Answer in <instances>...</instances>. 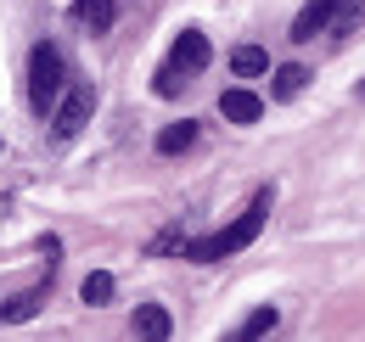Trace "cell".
I'll use <instances>...</instances> for the list:
<instances>
[{
  "mask_svg": "<svg viewBox=\"0 0 365 342\" xmlns=\"http://www.w3.org/2000/svg\"><path fill=\"white\" fill-rule=\"evenodd\" d=\"M169 68L202 73V68H208V40H202L197 28H180V40H175V51H169Z\"/></svg>",
  "mask_w": 365,
  "mask_h": 342,
  "instance_id": "cell-4",
  "label": "cell"
},
{
  "mask_svg": "<svg viewBox=\"0 0 365 342\" xmlns=\"http://www.w3.org/2000/svg\"><path fill=\"white\" fill-rule=\"evenodd\" d=\"M169 331H175V320H169L163 303H140L135 309V337H169Z\"/></svg>",
  "mask_w": 365,
  "mask_h": 342,
  "instance_id": "cell-9",
  "label": "cell"
},
{
  "mask_svg": "<svg viewBox=\"0 0 365 342\" xmlns=\"http://www.w3.org/2000/svg\"><path fill=\"white\" fill-rule=\"evenodd\" d=\"M169 247H185V236H180V230H163V236L152 242V253H169Z\"/></svg>",
  "mask_w": 365,
  "mask_h": 342,
  "instance_id": "cell-17",
  "label": "cell"
},
{
  "mask_svg": "<svg viewBox=\"0 0 365 342\" xmlns=\"http://www.w3.org/2000/svg\"><path fill=\"white\" fill-rule=\"evenodd\" d=\"M91 107H96V90L91 85H73L56 107H51V129H56V140H73L79 129H85V118H91Z\"/></svg>",
  "mask_w": 365,
  "mask_h": 342,
  "instance_id": "cell-3",
  "label": "cell"
},
{
  "mask_svg": "<svg viewBox=\"0 0 365 342\" xmlns=\"http://www.w3.org/2000/svg\"><path fill=\"white\" fill-rule=\"evenodd\" d=\"M220 113H225L230 124H259V118H264V95H253V90H225V95H220Z\"/></svg>",
  "mask_w": 365,
  "mask_h": 342,
  "instance_id": "cell-6",
  "label": "cell"
},
{
  "mask_svg": "<svg viewBox=\"0 0 365 342\" xmlns=\"http://www.w3.org/2000/svg\"><path fill=\"white\" fill-rule=\"evenodd\" d=\"M191 140H197V124H191V118H180V124H169V129H158V152H163V157L185 152Z\"/></svg>",
  "mask_w": 365,
  "mask_h": 342,
  "instance_id": "cell-12",
  "label": "cell"
},
{
  "mask_svg": "<svg viewBox=\"0 0 365 342\" xmlns=\"http://www.w3.org/2000/svg\"><path fill=\"white\" fill-rule=\"evenodd\" d=\"M331 11H337V0H309L298 17H292V40H315L331 28Z\"/></svg>",
  "mask_w": 365,
  "mask_h": 342,
  "instance_id": "cell-7",
  "label": "cell"
},
{
  "mask_svg": "<svg viewBox=\"0 0 365 342\" xmlns=\"http://www.w3.org/2000/svg\"><path fill=\"white\" fill-rule=\"evenodd\" d=\"M73 23L91 28V34H107V28L118 23V6H113V0H73Z\"/></svg>",
  "mask_w": 365,
  "mask_h": 342,
  "instance_id": "cell-8",
  "label": "cell"
},
{
  "mask_svg": "<svg viewBox=\"0 0 365 342\" xmlns=\"http://www.w3.org/2000/svg\"><path fill=\"white\" fill-rule=\"evenodd\" d=\"M264 219H270V191H253V202H247V208L236 214V224H225L220 236L185 242V253L197 258V264H214V258H230V253H242V247H253V242H259Z\"/></svg>",
  "mask_w": 365,
  "mask_h": 342,
  "instance_id": "cell-1",
  "label": "cell"
},
{
  "mask_svg": "<svg viewBox=\"0 0 365 342\" xmlns=\"http://www.w3.org/2000/svg\"><path fill=\"white\" fill-rule=\"evenodd\" d=\"M230 68H236L242 79H259V73H270V56H264L259 45H236V51H230Z\"/></svg>",
  "mask_w": 365,
  "mask_h": 342,
  "instance_id": "cell-11",
  "label": "cell"
},
{
  "mask_svg": "<svg viewBox=\"0 0 365 342\" xmlns=\"http://www.w3.org/2000/svg\"><path fill=\"white\" fill-rule=\"evenodd\" d=\"M360 23H365V11H331V34H337V40H349Z\"/></svg>",
  "mask_w": 365,
  "mask_h": 342,
  "instance_id": "cell-15",
  "label": "cell"
},
{
  "mask_svg": "<svg viewBox=\"0 0 365 342\" xmlns=\"http://www.w3.org/2000/svg\"><path fill=\"white\" fill-rule=\"evenodd\" d=\"M275 320H281V314H275L270 303H264V309H253V314L236 326V337H264V331H275Z\"/></svg>",
  "mask_w": 365,
  "mask_h": 342,
  "instance_id": "cell-14",
  "label": "cell"
},
{
  "mask_svg": "<svg viewBox=\"0 0 365 342\" xmlns=\"http://www.w3.org/2000/svg\"><path fill=\"white\" fill-rule=\"evenodd\" d=\"M113 292H118V286H113V275H107V269H91V275L79 281V298L91 303V309H101V303H113Z\"/></svg>",
  "mask_w": 365,
  "mask_h": 342,
  "instance_id": "cell-13",
  "label": "cell"
},
{
  "mask_svg": "<svg viewBox=\"0 0 365 342\" xmlns=\"http://www.w3.org/2000/svg\"><path fill=\"white\" fill-rule=\"evenodd\" d=\"M304 85H309V68H304V62H287V68H275L270 95H275V101H292V95H298Z\"/></svg>",
  "mask_w": 365,
  "mask_h": 342,
  "instance_id": "cell-10",
  "label": "cell"
},
{
  "mask_svg": "<svg viewBox=\"0 0 365 342\" xmlns=\"http://www.w3.org/2000/svg\"><path fill=\"white\" fill-rule=\"evenodd\" d=\"M62 51L56 45H34V56H29V107L51 118V107L62 101Z\"/></svg>",
  "mask_w": 365,
  "mask_h": 342,
  "instance_id": "cell-2",
  "label": "cell"
},
{
  "mask_svg": "<svg viewBox=\"0 0 365 342\" xmlns=\"http://www.w3.org/2000/svg\"><path fill=\"white\" fill-rule=\"evenodd\" d=\"M180 85H185L180 68H163V73H158V95H180Z\"/></svg>",
  "mask_w": 365,
  "mask_h": 342,
  "instance_id": "cell-16",
  "label": "cell"
},
{
  "mask_svg": "<svg viewBox=\"0 0 365 342\" xmlns=\"http://www.w3.org/2000/svg\"><path fill=\"white\" fill-rule=\"evenodd\" d=\"M51 269H56V264H51ZM51 269H46V281H40V286H29V292H17V298L0 303V326H17V320H34V314H40L46 286H51Z\"/></svg>",
  "mask_w": 365,
  "mask_h": 342,
  "instance_id": "cell-5",
  "label": "cell"
}]
</instances>
